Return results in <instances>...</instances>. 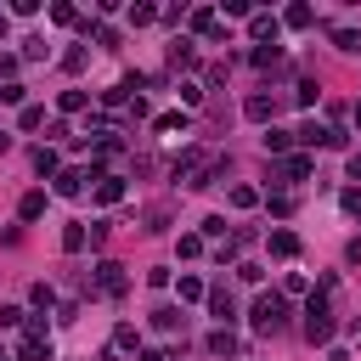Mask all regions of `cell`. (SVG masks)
Masks as SVG:
<instances>
[{"mask_svg": "<svg viewBox=\"0 0 361 361\" xmlns=\"http://www.w3.org/2000/svg\"><path fill=\"white\" fill-rule=\"evenodd\" d=\"M288 322V299L282 293H259L254 299V333H276Z\"/></svg>", "mask_w": 361, "mask_h": 361, "instance_id": "cell-1", "label": "cell"}, {"mask_svg": "<svg viewBox=\"0 0 361 361\" xmlns=\"http://www.w3.org/2000/svg\"><path fill=\"white\" fill-rule=\"evenodd\" d=\"M305 338L310 344H327L333 338V316H327V299L322 293H310V305H305Z\"/></svg>", "mask_w": 361, "mask_h": 361, "instance_id": "cell-2", "label": "cell"}, {"mask_svg": "<svg viewBox=\"0 0 361 361\" xmlns=\"http://www.w3.org/2000/svg\"><path fill=\"white\" fill-rule=\"evenodd\" d=\"M124 288H130V276H124V265H118V259H102V265H96V293H107V299H118Z\"/></svg>", "mask_w": 361, "mask_h": 361, "instance_id": "cell-3", "label": "cell"}, {"mask_svg": "<svg viewBox=\"0 0 361 361\" xmlns=\"http://www.w3.org/2000/svg\"><path fill=\"white\" fill-rule=\"evenodd\" d=\"M17 361H51V338L45 333H23L17 338Z\"/></svg>", "mask_w": 361, "mask_h": 361, "instance_id": "cell-4", "label": "cell"}, {"mask_svg": "<svg viewBox=\"0 0 361 361\" xmlns=\"http://www.w3.org/2000/svg\"><path fill=\"white\" fill-rule=\"evenodd\" d=\"M209 310H214V322H220V327H231V322H237V299H231L226 288H209Z\"/></svg>", "mask_w": 361, "mask_h": 361, "instance_id": "cell-5", "label": "cell"}, {"mask_svg": "<svg viewBox=\"0 0 361 361\" xmlns=\"http://www.w3.org/2000/svg\"><path fill=\"white\" fill-rule=\"evenodd\" d=\"M276 28H282V23H276L271 11H254V17H248V34H254L259 45H276Z\"/></svg>", "mask_w": 361, "mask_h": 361, "instance_id": "cell-6", "label": "cell"}, {"mask_svg": "<svg viewBox=\"0 0 361 361\" xmlns=\"http://www.w3.org/2000/svg\"><path fill=\"white\" fill-rule=\"evenodd\" d=\"M243 113H248L254 124H271V118H276V96H248V102H243Z\"/></svg>", "mask_w": 361, "mask_h": 361, "instance_id": "cell-7", "label": "cell"}, {"mask_svg": "<svg viewBox=\"0 0 361 361\" xmlns=\"http://www.w3.org/2000/svg\"><path fill=\"white\" fill-rule=\"evenodd\" d=\"M152 327H158V333H186V316H180L175 305H158V310H152Z\"/></svg>", "mask_w": 361, "mask_h": 361, "instance_id": "cell-8", "label": "cell"}, {"mask_svg": "<svg viewBox=\"0 0 361 361\" xmlns=\"http://www.w3.org/2000/svg\"><path fill=\"white\" fill-rule=\"evenodd\" d=\"M327 135H333V130H327V124H316V118H305V124L293 130V141H305V147H327Z\"/></svg>", "mask_w": 361, "mask_h": 361, "instance_id": "cell-9", "label": "cell"}, {"mask_svg": "<svg viewBox=\"0 0 361 361\" xmlns=\"http://www.w3.org/2000/svg\"><path fill=\"white\" fill-rule=\"evenodd\" d=\"M305 175H310V158H305V152H293V158L282 164V180H276V186H293V180H305Z\"/></svg>", "mask_w": 361, "mask_h": 361, "instance_id": "cell-10", "label": "cell"}, {"mask_svg": "<svg viewBox=\"0 0 361 361\" xmlns=\"http://www.w3.org/2000/svg\"><path fill=\"white\" fill-rule=\"evenodd\" d=\"M56 192L62 197H79L85 192V169H56Z\"/></svg>", "mask_w": 361, "mask_h": 361, "instance_id": "cell-11", "label": "cell"}, {"mask_svg": "<svg viewBox=\"0 0 361 361\" xmlns=\"http://www.w3.org/2000/svg\"><path fill=\"white\" fill-rule=\"evenodd\" d=\"M124 197V175H102L96 180V203H118Z\"/></svg>", "mask_w": 361, "mask_h": 361, "instance_id": "cell-12", "label": "cell"}, {"mask_svg": "<svg viewBox=\"0 0 361 361\" xmlns=\"http://www.w3.org/2000/svg\"><path fill=\"white\" fill-rule=\"evenodd\" d=\"M85 248V220H68L62 226V254H79Z\"/></svg>", "mask_w": 361, "mask_h": 361, "instance_id": "cell-13", "label": "cell"}, {"mask_svg": "<svg viewBox=\"0 0 361 361\" xmlns=\"http://www.w3.org/2000/svg\"><path fill=\"white\" fill-rule=\"evenodd\" d=\"M271 254H276V259H293V254H299V237H293V231H271Z\"/></svg>", "mask_w": 361, "mask_h": 361, "instance_id": "cell-14", "label": "cell"}, {"mask_svg": "<svg viewBox=\"0 0 361 361\" xmlns=\"http://www.w3.org/2000/svg\"><path fill=\"white\" fill-rule=\"evenodd\" d=\"M17 214H23V220H39V214H45V192H23Z\"/></svg>", "mask_w": 361, "mask_h": 361, "instance_id": "cell-15", "label": "cell"}, {"mask_svg": "<svg viewBox=\"0 0 361 361\" xmlns=\"http://www.w3.org/2000/svg\"><path fill=\"white\" fill-rule=\"evenodd\" d=\"M28 305L51 310V305H56V288H51V282H34V288H28Z\"/></svg>", "mask_w": 361, "mask_h": 361, "instance_id": "cell-16", "label": "cell"}, {"mask_svg": "<svg viewBox=\"0 0 361 361\" xmlns=\"http://www.w3.org/2000/svg\"><path fill=\"white\" fill-rule=\"evenodd\" d=\"M135 344H141V333H135L130 322H118V327H113V350H135Z\"/></svg>", "mask_w": 361, "mask_h": 361, "instance_id": "cell-17", "label": "cell"}, {"mask_svg": "<svg viewBox=\"0 0 361 361\" xmlns=\"http://www.w3.org/2000/svg\"><path fill=\"white\" fill-rule=\"evenodd\" d=\"M209 350H214V355H231V350H237L231 327H214V333H209Z\"/></svg>", "mask_w": 361, "mask_h": 361, "instance_id": "cell-18", "label": "cell"}, {"mask_svg": "<svg viewBox=\"0 0 361 361\" xmlns=\"http://www.w3.org/2000/svg\"><path fill=\"white\" fill-rule=\"evenodd\" d=\"M192 28H197V34H220V17L203 6V11H192Z\"/></svg>", "mask_w": 361, "mask_h": 361, "instance_id": "cell-19", "label": "cell"}, {"mask_svg": "<svg viewBox=\"0 0 361 361\" xmlns=\"http://www.w3.org/2000/svg\"><path fill=\"white\" fill-rule=\"evenodd\" d=\"M192 56H197L192 39H175V45H169V62H175V68H192Z\"/></svg>", "mask_w": 361, "mask_h": 361, "instance_id": "cell-20", "label": "cell"}, {"mask_svg": "<svg viewBox=\"0 0 361 361\" xmlns=\"http://www.w3.org/2000/svg\"><path fill=\"white\" fill-rule=\"evenodd\" d=\"M282 62V45H254V68H276Z\"/></svg>", "mask_w": 361, "mask_h": 361, "instance_id": "cell-21", "label": "cell"}, {"mask_svg": "<svg viewBox=\"0 0 361 361\" xmlns=\"http://www.w3.org/2000/svg\"><path fill=\"white\" fill-rule=\"evenodd\" d=\"M180 107H203V85L197 79H180Z\"/></svg>", "mask_w": 361, "mask_h": 361, "instance_id": "cell-22", "label": "cell"}, {"mask_svg": "<svg viewBox=\"0 0 361 361\" xmlns=\"http://www.w3.org/2000/svg\"><path fill=\"white\" fill-rule=\"evenodd\" d=\"M293 147V130H265V152H288Z\"/></svg>", "mask_w": 361, "mask_h": 361, "instance_id": "cell-23", "label": "cell"}, {"mask_svg": "<svg viewBox=\"0 0 361 361\" xmlns=\"http://www.w3.org/2000/svg\"><path fill=\"white\" fill-rule=\"evenodd\" d=\"M34 169L39 175H56V147H34Z\"/></svg>", "mask_w": 361, "mask_h": 361, "instance_id": "cell-24", "label": "cell"}, {"mask_svg": "<svg viewBox=\"0 0 361 361\" xmlns=\"http://www.w3.org/2000/svg\"><path fill=\"white\" fill-rule=\"evenodd\" d=\"M310 17H316L310 6H288V17H282V23H288V28H310Z\"/></svg>", "mask_w": 361, "mask_h": 361, "instance_id": "cell-25", "label": "cell"}, {"mask_svg": "<svg viewBox=\"0 0 361 361\" xmlns=\"http://www.w3.org/2000/svg\"><path fill=\"white\" fill-rule=\"evenodd\" d=\"M56 107H62V113H85V90H62Z\"/></svg>", "mask_w": 361, "mask_h": 361, "instance_id": "cell-26", "label": "cell"}, {"mask_svg": "<svg viewBox=\"0 0 361 361\" xmlns=\"http://www.w3.org/2000/svg\"><path fill=\"white\" fill-rule=\"evenodd\" d=\"M17 124H23V130H39V124H45V107H39V102H28V107H23V118H17Z\"/></svg>", "mask_w": 361, "mask_h": 361, "instance_id": "cell-27", "label": "cell"}, {"mask_svg": "<svg viewBox=\"0 0 361 361\" xmlns=\"http://www.w3.org/2000/svg\"><path fill=\"white\" fill-rule=\"evenodd\" d=\"M152 130H164V135H169V130H186V113H158Z\"/></svg>", "mask_w": 361, "mask_h": 361, "instance_id": "cell-28", "label": "cell"}, {"mask_svg": "<svg viewBox=\"0 0 361 361\" xmlns=\"http://www.w3.org/2000/svg\"><path fill=\"white\" fill-rule=\"evenodd\" d=\"M180 299H209V288H203V276H180Z\"/></svg>", "mask_w": 361, "mask_h": 361, "instance_id": "cell-29", "label": "cell"}, {"mask_svg": "<svg viewBox=\"0 0 361 361\" xmlns=\"http://www.w3.org/2000/svg\"><path fill=\"white\" fill-rule=\"evenodd\" d=\"M333 45H338V51H361V34H355V28H338Z\"/></svg>", "mask_w": 361, "mask_h": 361, "instance_id": "cell-30", "label": "cell"}, {"mask_svg": "<svg viewBox=\"0 0 361 361\" xmlns=\"http://www.w3.org/2000/svg\"><path fill=\"white\" fill-rule=\"evenodd\" d=\"M231 203H237V209H254L259 192H254V186H231Z\"/></svg>", "mask_w": 361, "mask_h": 361, "instance_id": "cell-31", "label": "cell"}, {"mask_svg": "<svg viewBox=\"0 0 361 361\" xmlns=\"http://www.w3.org/2000/svg\"><path fill=\"white\" fill-rule=\"evenodd\" d=\"M85 62H90V51H79V45H73V51H68V56H62V68H68V73H79V68H85Z\"/></svg>", "mask_w": 361, "mask_h": 361, "instance_id": "cell-32", "label": "cell"}, {"mask_svg": "<svg viewBox=\"0 0 361 361\" xmlns=\"http://www.w3.org/2000/svg\"><path fill=\"white\" fill-rule=\"evenodd\" d=\"M197 254H203V237L186 231V237H180V259H197Z\"/></svg>", "mask_w": 361, "mask_h": 361, "instance_id": "cell-33", "label": "cell"}, {"mask_svg": "<svg viewBox=\"0 0 361 361\" xmlns=\"http://www.w3.org/2000/svg\"><path fill=\"white\" fill-rule=\"evenodd\" d=\"M51 23H62V28H68V23H79V11H73V6H51Z\"/></svg>", "mask_w": 361, "mask_h": 361, "instance_id": "cell-34", "label": "cell"}, {"mask_svg": "<svg viewBox=\"0 0 361 361\" xmlns=\"http://www.w3.org/2000/svg\"><path fill=\"white\" fill-rule=\"evenodd\" d=\"M0 327H23V310L17 305H0Z\"/></svg>", "mask_w": 361, "mask_h": 361, "instance_id": "cell-35", "label": "cell"}, {"mask_svg": "<svg viewBox=\"0 0 361 361\" xmlns=\"http://www.w3.org/2000/svg\"><path fill=\"white\" fill-rule=\"evenodd\" d=\"M338 203H344L350 214H361V186H344V197H338Z\"/></svg>", "mask_w": 361, "mask_h": 361, "instance_id": "cell-36", "label": "cell"}, {"mask_svg": "<svg viewBox=\"0 0 361 361\" xmlns=\"http://www.w3.org/2000/svg\"><path fill=\"white\" fill-rule=\"evenodd\" d=\"M11 73H17V56H0V79L11 85Z\"/></svg>", "mask_w": 361, "mask_h": 361, "instance_id": "cell-37", "label": "cell"}, {"mask_svg": "<svg viewBox=\"0 0 361 361\" xmlns=\"http://www.w3.org/2000/svg\"><path fill=\"white\" fill-rule=\"evenodd\" d=\"M344 169H350V180H361V152H350V164H344Z\"/></svg>", "mask_w": 361, "mask_h": 361, "instance_id": "cell-38", "label": "cell"}, {"mask_svg": "<svg viewBox=\"0 0 361 361\" xmlns=\"http://www.w3.org/2000/svg\"><path fill=\"white\" fill-rule=\"evenodd\" d=\"M141 361H169V355H164V350H147V355H141Z\"/></svg>", "mask_w": 361, "mask_h": 361, "instance_id": "cell-39", "label": "cell"}, {"mask_svg": "<svg viewBox=\"0 0 361 361\" xmlns=\"http://www.w3.org/2000/svg\"><path fill=\"white\" fill-rule=\"evenodd\" d=\"M6 34H11V23H6V11H0V45H6Z\"/></svg>", "mask_w": 361, "mask_h": 361, "instance_id": "cell-40", "label": "cell"}, {"mask_svg": "<svg viewBox=\"0 0 361 361\" xmlns=\"http://www.w3.org/2000/svg\"><path fill=\"white\" fill-rule=\"evenodd\" d=\"M355 124H361V102H355Z\"/></svg>", "mask_w": 361, "mask_h": 361, "instance_id": "cell-41", "label": "cell"}, {"mask_svg": "<svg viewBox=\"0 0 361 361\" xmlns=\"http://www.w3.org/2000/svg\"><path fill=\"white\" fill-rule=\"evenodd\" d=\"M0 361H11V355H6V350H0Z\"/></svg>", "mask_w": 361, "mask_h": 361, "instance_id": "cell-42", "label": "cell"}]
</instances>
